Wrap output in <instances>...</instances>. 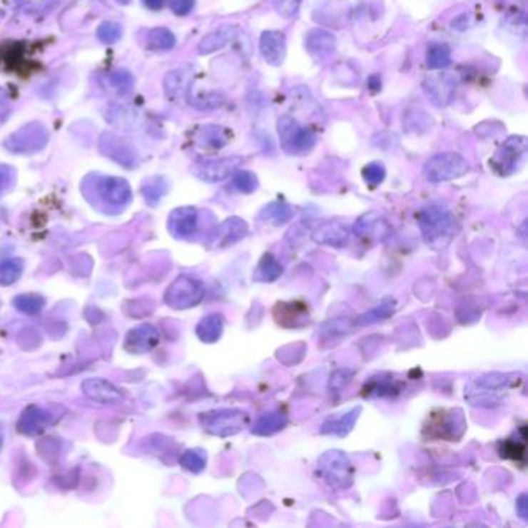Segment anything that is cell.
Masks as SVG:
<instances>
[{"mask_svg": "<svg viewBox=\"0 0 528 528\" xmlns=\"http://www.w3.org/2000/svg\"><path fill=\"white\" fill-rule=\"evenodd\" d=\"M176 36L165 26H157L148 31L144 47L151 51H168L176 47Z\"/></svg>", "mask_w": 528, "mask_h": 528, "instance_id": "cell-30", "label": "cell"}, {"mask_svg": "<svg viewBox=\"0 0 528 528\" xmlns=\"http://www.w3.org/2000/svg\"><path fill=\"white\" fill-rule=\"evenodd\" d=\"M353 377V370L349 369H338L332 373L330 377V383L329 387L333 390V394H338L341 390L350 383V380Z\"/></svg>", "mask_w": 528, "mask_h": 528, "instance_id": "cell-46", "label": "cell"}, {"mask_svg": "<svg viewBox=\"0 0 528 528\" xmlns=\"http://www.w3.org/2000/svg\"><path fill=\"white\" fill-rule=\"evenodd\" d=\"M527 156V138L521 135H513L507 138L497 149L494 157L489 160V165L499 176L507 177L513 174L522 165Z\"/></svg>", "mask_w": 528, "mask_h": 528, "instance_id": "cell-9", "label": "cell"}, {"mask_svg": "<svg viewBox=\"0 0 528 528\" xmlns=\"http://www.w3.org/2000/svg\"><path fill=\"white\" fill-rule=\"evenodd\" d=\"M81 389L88 400L103 405H113L124 398L123 390L104 378H87L83 381Z\"/></svg>", "mask_w": 528, "mask_h": 528, "instance_id": "cell-19", "label": "cell"}, {"mask_svg": "<svg viewBox=\"0 0 528 528\" xmlns=\"http://www.w3.org/2000/svg\"><path fill=\"white\" fill-rule=\"evenodd\" d=\"M524 377L519 373H485L472 380L465 389V398L472 406L493 407L504 402L509 390L521 386Z\"/></svg>", "mask_w": 528, "mask_h": 528, "instance_id": "cell-1", "label": "cell"}, {"mask_svg": "<svg viewBox=\"0 0 528 528\" xmlns=\"http://www.w3.org/2000/svg\"><path fill=\"white\" fill-rule=\"evenodd\" d=\"M0 446H2V435H0Z\"/></svg>", "mask_w": 528, "mask_h": 528, "instance_id": "cell-55", "label": "cell"}, {"mask_svg": "<svg viewBox=\"0 0 528 528\" xmlns=\"http://www.w3.org/2000/svg\"><path fill=\"white\" fill-rule=\"evenodd\" d=\"M275 10L284 19H293L298 16L300 8V0H273Z\"/></svg>", "mask_w": 528, "mask_h": 528, "instance_id": "cell-45", "label": "cell"}, {"mask_svg": "<svg viewBox=\"0 0 528 528\" xmlns=\"http://www.w3.org/2000/svg\"><path fill=\"white\" fill-rule=\"evenodd\" d=\"M178 462L185 469L198 474L206 468V454L200 450H188L181 454Z\"/></svg>", "mask_w": 528, "mask_h": 528, "instance_id": "cell-39", "label": "cell"}, {"mask_svg": "<svg viewBox=\"0 0 528 528\" xmlns=\"http://www.w3.org/2000/svg\"><path fill=\"white\" fill-rule=\"evenodd\" d=\"M188 101L191 106L202 108V111H211V108H217V107L223 106L225 96L217 92H208V93H200L197 96L188 98Z\"/></svg>", "mask_w": 528, "mask_h": 528, "instance_id": "cell-41", "label": "cell"}, {"mask_svg": "<svg viewBox=\"0 0 528 528\" xmlns=\"http://www.w3.org/2000/svg\"><path fill=\"white\" fill-rule=\"evenodd\" d=\"M13 305L16 307V310H19L24 315L34 316L44 310L45 299L36 293H24L13 299Z\"/></svg>", "mask_w": 528, "mask_h": 528, "instance_id": "cell-37", "label": "cell"}, {"mask_svg": "<svg viewBox=\"0 0 528 528\" xmlns=\"http://www.w3.org/2000/svg\"><path fill=\"white\" fill-rule=\"evenodd\" d=\"M54 422H56V418L50 409L39 405H30L21 414L19 422H17V431L24 435H38Z\"/></svg>", "mask_w": 528, "mask_h": 528, "instance_id": "cell-16", "label": "cell"}, {"mask_svg": "<svg viewBox=\"0 0 528 528\" xmlns=\"http://www.w3.org/2000/svg\"><path fill=\"white\" fill-rule=\"evenodd\" d=\"M280 148L290 156H304L316 144V135L305 126H300L293 116L284 115L278 120Z\"/></svg>", "mask_w": 528, "mask_h": 528, "instance_id": "cell-5", "label": "cell"}, {"mask_svg": "<svg viewBox=\"0 0 528 528\" xmlns=\"http://www.w3.org/2000/svg\"><path fill=\"white\" fill-rule=\"evenodd\" d=\"M395 308H397L395 299L385 298L378 305H375L373 308H370L369 312L361 315L358 320L355 321V325H372L380 321H385L395 313Z\"/></svg>", "mask_w": 528, "mask_h": 528, "instance_id": "cell-29", "label": "cell"}, {"mask_svg": "<svg viewBox=\"0 0 528 528\" xmlns=\"http://www.w3.org/2000/svg\"><path fill=\"white\" fill-rule=\"evenodd\" d=\"M6 2L10 4V5H13V6H19V5L25 4V0H6Z\"/></svg>", "mask_w": 528, "mask_h": 528, "instance_id": "cell-53", "label": "cell"}, {"mask_svg": "<svg viewBox=\"0 0 528 528\" xmlns=\"http://www.w3.org/2000/svg\"><path fill=\"white\" fill-rule=\"evenodd\" d=\"M196 70L193 66H181L176 70H171L165 78V92L171 99L188 98V93L193 86Z\"/></svg>", "mask_w": 528, "mask_h": 528, "instance_id": "cell-20", "label": "cell"}, {"mask_svg": "<svg viewBox=\"0 0 528 528\" xmlns=\"http://www.w3.org/2000/svg\"><path fill=\"white\" fill-rule=\"evenodd\" d=\"M235 36H238V26L235 25H223L211 33H208L205 38L198 44L200 54H211L225 49Z\"/></svg>", "mask_w": 528, "mask_h": 528, "instance_id": "cell-25", "label": "cell"}, {"mask_svg": "<svg viewBox=\"0 0 528 528\" xmlns=\"http://www.w3.org/2000/svg\"><path fill=\"white\" fill-rule=\"evenodd\" d=\"M305 49L315 59H325L336 50V38L324 29H313L305 36Z\"/></svg>", "mask_w": 528, "mask_h": 528, "instance_id": "cell-22", "label": "cell"}, {"mask_svg": "<svg viewBox=\"0 0 528 528\" xmlns=\"http://www.w3.org/2000/svg\"><path fill=\"white\" fill-rule=\"evenodd\" d=\"M457 79L451 73H439L431 75L423 81V90L426 96L435 107L450 106L456 95Z\"/></svg>", "mask_w": 528, "mask_h": 528, "instance_id": "cell-12", "label": "cell"}, {"mask_svg": "<svg viewBox=\"0 0 528 528\" xmlns=\"http://www.w3.org/2000/svg\"><path fill=\"white\" fill-rule=\"evenodd\" d=\"M259 50L262 58L273 67H279L284 64L287 56V41L284 31L267 30L260 36Z\"/></svg>", "mask_w": 528, "mask_h": 528, "instance_id": "cell-17", "label": "cell"}, {"mask_svg": "<svg viewBox=\"0 0 528 528\" xmlns=\"http://www.w3.org/2000/svg\"><path fill=\"white\" fill-rule=\"evenodd\" d=\"M49 138L47 127L41 123H30L8 136L4 148L13 153H34L47 146Z\"/></svg>", "mask_w": 528, "mask_h": 528, "instance_id": "cell-8", "label": "cell"}, {"mask_svg": "<svg viewBox=\"0 0 528 528\" xmlns=\"http://www.w3.org/2000/svg\"><path fill=\"white\" fill-rule=\"evenodd\" d=\"M96 191L103 202L113 208H124L132 200L129 181L121 177H101L96 181Z\"/></svg>", "mask_w": 528, "mask_h": 528, "instance_id": "cell-13", "label": "cell"}, {"mask_svg": "<svg viewBox=\"0 0 528 528\" xmlns=\"http://www.w3.org/2000/svg\"><path fill=\"white\" fill-rule=\"evenodd\" d=\"M451 64V50L446 44L435 42L427 47L426 66L431 70H442Z\"/></svg>", "mask_w": 528, "mask_h": 528, "instance_id": "cell-33", "label": "cell"}, {"mask_svg": "<svg viewBox=\"0 0 528 528\" xmlns=\"http://www.w3.org/2000/svg\"><path fill=\"white\" fill-rule=\"evenodd\" d=\"M383 226H386L383 217H381L378 213H369L358 218L353 230L358 235H361V238H370V235L373 234L380 235Z\"/></svg>", "mask_w": 528, "mask_h": 528, "instance_id": "cell-34", "label": "cell"}, {"mask_svg": "<svg viewBox=\"0 0 528 528\" xmlns=\"http://www.w3.org/2000/svg\"><path fill=\"white\" fill-rule=\"evenodd\" d=\"M160 342V332L152 324H140L124 336V350L132 355H141L153 350Z\"/></svg>", "mask_w": 528, "mask_h": 528, "instance_id": "cell-15", "label": "cell"}, {"mask_svg": "<svg viewBox=\"0 0 528 528\" xmlns=\"http://www.w3.org/2000/svg\"><path fill=\"white\" fill-rule=\"evenodd\" d=\"M99 152L116 161L124 168H135L138 165V156L131 141L112 132H104L99 138Z\"/></svg>", "mask_w": 528, "mask_h": 528, "instance_id": "cell-10", "label": "cell"}, {"mask_svg": "<svg viewBox=\"0 0 528 528\" xmlns=\"http://www.w3.org/2000/svg\"><path fill=\"white\" fill-rule=\"evenodd\" d=\"M16 181V171L8 165H0V196H4Z\"/></svg>", "mask_w": 528, "mask_h": 528, "instance_id": "cell-47", "label": "cell"}, {"mask_svg": "<svg viewBox=\"0 0 528 528\" xmlns=\"http://www.w3.org/2000/svg\"><path fill=\"white\" fill-rule=\"evenodd\" d=\"M360 414H361V407H355L344 414L332 415L329 418H325V422L321 426V434L345 437L353 430V426L355 423H357Z\"/></svg>", "mask_w": 528, "mask_h": 528, "instance_id": "cell-26", "label": "cell"}, {"mask_svg": "<svg viewBox=\"0 0 528 528\" xmlns=\"http://www.w3.org/2000/svg\"><path fill=\"white\" fill-rule=\"evenodd\" d=\"M517 513L522 519H527V494H521L517 499Z\"/></svg>", "mask_w": 528, "mask_h": 528, "instance_id": "cell-51", "label": "cell"}, {"mask_svg": "<svg viewBox=\"0 0 528 528\" xmlns=\"http://www.w3.org/2000/svg\"><path fill=\"white\" fill-rule=\"evenodd\" d=\"M250 415L242 409H217L200 414V425L208 434L217 437H230L239 434L248 426Z\"/></svg>", "mask_w": 528, "mask_h": 528, "instance_id": "cell-6", "label": "cell"}, {"mask_svg": "<svg viewBox=\"0 0 528 528\" xmlns=\"http://www.w3.org/2000/svg\"><path fill=\"white\" fill-rule=\"evenodd\" d=\"M96 36L104 44H115L121 39L123 26L116 22H103L98 26Z\"/></svg>", "mask_w": 528, "mask_h": 528, "instance_id": "cell-43", "label": "cell"}, {"mask_svg": "<svg viewBox=\"0 0 528 528\" xmlns=\"http://www.w3.org/2000/svg\"><path fill=\"white\" fill-rule=\"evenodd\" d=\"M25 263L19 258H10L0 262V285L8 287L19 280L24 273Z\"/></svg>", "mask_w": 528, "mask_h": 528, "instance_id": "cell-36", "label": "cell"}, {"mask_svg": "<svg viewBox=\"0 0 528 528\" xmlns=\"http://www.w3.org/2000/svg\"><path fill=\"white\" fill-rule=\"evenodd\" d=\"M108 83H111V86L115 88L116 93L127 95L133 90L135 79L127 70L118 68V70H113L111 75H108Z\"/></svg>", "mask_w": 528, "mask_h": 528, "instance_id": "cell-40", "label": "cell"}, {"mask_svg": "<svg viewBox=\"0 0 528 528\" xmlns=\"http://www.w3.org/2000/svg\"><path fill=\"white\" fill-rule=\"evenodd\" d=\"M469 161L457 152L435 153L425 163L423 176L430 183H443L467 176Z\"/></svg>", "mask_w": 528, "mask_h": 528, "instance_id": "cell-4", "label": "cell"}, {"mask_svg": "<svg viewBox=\"0 0 528 528\" xmlns=\"http://www.w3.org/2000/svg\"><path fill=\"white\" fill-rule=\"evenodd\" d=\"M166 191L168 185L161 177L148 178L141 186V193L146 198V202L149 205H157L160 202V198L166 194Z\"/></svg>", "mask_w": 528, "mask_h": 528, "instance_id": "cell-38", "label": "cell"}, {"mask_svg": "<svg viewBox=\"0 0 528 528\" xmlns=\"http://www.w3.org/2000/svg\"><path fill=\"white\" fill-rule=\"evenodd\" d=\"M402 381L397 380L390 373H380L377 377H372L366 386L362 387V395L364 397H392L402 392Z\"/></svg>", "mask_w": 528, "mask_h": 528, "instance_id": "cell-24", "label": "cell"}, {"mask_svg": "<svg viewBox=\"0 0 528 528\" xmlns=\"http://www.w3.org/2000/svg\"><path fill=\"white\" fill-rule=\"evenodd\" d=\"M165 2H166V0H143L144 6L149 8V10H153V11L161 10V8L165 6Z\"/></svg>", "mask_w": 528, "mask_h": 528, "instance_id": "cell-52", "label": "cell"}, {"mask_svg": "<svg viewBox=\"0 0 528 528\" xmlns=\"http://www.w3.org/2000/svg\"><path fill=\"white\" fill-rule=\"evenodd\" d=\"M248 234V225L239 217H230L222 222L217 228L211 233L208 239L209 248H225L230 245L238 243Z\"/></svg>", "mask_w": 528, "mask_h": 528, "instance_id": "cell-14", "label": "cell"}, {"mask_svg": "<svg viewBox=\"0 0 528 528\" xmlns=\"http://www.w3.org/2000/svg\"><path fill=\"white\" fill-rule=\"evenodd\" d=\"M169 8L171 11L177 16H186L196 5V0H169Z\"/></svg>", "mask_w": 528, "mask_h": 528, "instance_id": "cell-50", "label": "cell"}, {"mask_svg": "<svg viewBox=\"0 0 528 528\" xmlns=\"http://www.w3.org/2000/svg\"><path fill=\"white\" fill-rule=\"evenodd\" d=\"M418 226H420L426 245L434 250L448 247L457 230L456 217L448 209L439 205H431L422 209L418 214Z\"/></svg>", "mask_w": 528, "mask_h": 528, "instance_id": "cell-2", "label": "cell"}, {"mask_svg": "<svg viewBox=\"0 0 528 528\" xmlns=\"http://www.w3.org/2000/svg\"><path fill=\"white\" fill-rule=\"evenodd\" d=\"M293 215H295L293 208L284 202H273L260 211V218H263V220H270L275 225H284Z\"/></svg>", "mask_w": 528, "mask_h": 528, "instance_id": "cell-35", "label": "cell"}, {"mask_svg": "<svg viewBox=\"0 0 528 528\" xmlns=\"http://www.w3.org/2000/svg\"><path fill=\"white\" fill-rule=\"evenodd\" d=\"M287 426V417L280 412H268L260 415L253 426V434L273 435Z\"/></svg>", "mask_w": 528, "mask_h": 528, "instance_id": "cell-31", "label": "cell"}, {"mask_svg": "<svg viewBox=\"0 0 528 528\" xmlns=\"http://www.w3.org/2000/svg\"><path fill=\"white\" fill-rule=\"evenodd\" d=\"M502 456L505 457H512V459H517V457H524L525 456V439L521 440V443H519L516 440V445L513 440H507L504 443V450H502Z\"/></svg>", "mask_w": 528, "mask_h": 528, "instance_id": "cell-48", "label": "cell"}, {"mask_svg": "<svg viewBox=\"0 0 528 528\" xmlns=\"http://www.w3.org/2000/svg\"><path fill=\"white\" fill-rule=\"evenodd\" d=\"M223 327H225L223 316L220 313H211L200 320V323L196 327V335L202 342L214 344L222 338Z\"/></svg>", "mask_w": 528, "mask_h": 528, "instance_id": "cell-27", "label": "cell"}, {"mask_svg": "<svg viewBox=\"0 0 528 528\" xmlns=\"http://www.w3.org/2000/svg\"><path fill=\"white\" fill-rule=\"evenodd\" d=\"M197 138H198V143L202 144L203 148L217 151V149H222L223 146L228 144V141L231 140V132L228 129H225V127H222V126L208 124V126H205V127H202V129H200Z\"/></svg>", "mask_w": 528, "mask_h": 528, "instance_id": "cell-28", "label": "cell"}, {"mask_svg": "<svg viewBox=\"0 0 528 528\" xmlns=\"http://www.w3.org/2000/svg\"><path fill=\"white\" fill-rule=\"evenodd\" d=\"M233 183L235 189L240 191L243 194H251L258 189L259 181L256 174H253L250 171H235L233 174Z\"/></svg>", "mask_w": 528, "mask_h": 528, "instance_id": "cell-42", "label": "cell"}, {"mask_svg": "<svg viewBox=\"0 0 528 528\" xmlns=\"http://www.w3.org/2000/svg\"><path fill=\"white\" fill-rule=\"evenodd\" d=\"M171 234L177 239H189L198 228V211L194 206H181L171 213L168 220Z\"/></svg>", "mask_w": 528, "mask_h": 528, "instance_id": "cell-18", "label": "cell"}, {"mask_svg": "<svg viewBox=\"0 0 528 528\" xmlns=\"http://www.w3.org/2000/svg\"><path fill=\"white\" fill-rule=\"evenodd\" d=\"M116 2L121 4V5H127V4H131V0H116Z\"/></svg>", "mask_w": 528, "mask_h": 528, "instance_id": "cell-54", "label": "cell"}, {"mask_svg": "<svg viewBox=\"0 0 528 528\" xmlns=\"http://www.w3.org/2000/svg\"><path fill=\"white\" fill-rule=\"evenodd\" d=\"M205 293L206 288L202 280L181 275L166 288L165 303L176 310H186L202 303Z\"/></svg>", "mask_w": 528, "mask_h": 528, "instance_id": "cell-7", "label": "cell"}, {"mask_svg": "<svg viewBox=\"0 0 528 528\" xmlns=\"http://www.w3.org/2000/svg\"><path fill=\"white\" fill-rule=\"evenodd\" d=\"M282 265L273 254H263V258L259 260L258 268L254 271V279L258 282H275L282 275Z\"/></svg>", "mask_w": 528, "mask_h": 528, "instance_id": "cell-32", "label": "cell"}, {"mask_svg": "<svg viewBox=\"0 0 528 528\" xmlns=\"http://www.w3.org/2000/svg\"><path fill=\"white\" fill-rule=\"evenodd\" d=\"M362 178L366 180L367 185L375 188L383 183V180L386 178V168L378 161L369 163V165L364 166L362 169Z\"/></svg>", "mask_w": 528, "mask_h": 528, "instance_id": "cell-44", "label": "cell"}, {"mask_svg": "<svg viewBox=\"0 0 528 528\" xmlns=\"http://www.w3.org/2000/svg\"><path fill=\"white\" fill-rule=\"evenodd\" d=\"M318 471L325 484L333 489L344 491L353 485L355 468L342 451L332 450L324 452L318 460Z\"/></svg>", "mask_w": 528, "mask_h": 528, "instance_id": "cell-3", "label": "cell"}, {"mask_svg": "<svg viewBox=\"0 0 528 528\" xmlns=\"http://www.w3.org/2000/svg\"><path fill=\"white\" fill-rule=\"evenodd\" d=\"M242 163L240 157H226L220 160L198 161L191 168L194 177L206 181V183H218L231 177Z\"/></svg>", "mask_w": 528, "mask_h": 528, "instance_id": "cell-11", "label": "cell"}, {"mask_svg": "<svg viewBox=\"0 0 528 528\" xmlns=\"http://www.w3.org/2000/svg\"><path fill=\"white\" fill-rule=\"evenodd\" d=\"M463 430H465V422H463L462 412L459 417L454 415V411H451L450 415H446L445 411H442L439 418H432V423L430 425V432L439 439H448V440H456L462 435Z\"/></svg>", "mask_w": 528, "mask_h": 528, "instance_id": "cell-23", "label": "cell"}, {"mask_svg": "<svg viewBox=\"0 0 528 528\" xmlns=\"http://www.w3.org/2000/svg\"><path fill=\"white\" fill-rule=\"evenodd\" d=\"M350 332V325L345 323V320H333V321H329L325 323V325L323 327V333L325 335H344Z\"/></svg>", "mask_w": 528, "mask_h": 528, "instance_id": "cell-49", "label": "cell"}, {"mask_svg": "<svg viewBox=\"0 0 528 528\" xmlns=\"http://www.w3.org/2000/svg\"><path fill=\"white\" fill-rule=\"evenodd\" d=\"M350 228L347 223L341 220H329L318 226L312 239L320 245H330V247L341 248L349 242Z\"/></svg>", "mask_w": 528, "mask_h": 528, "instance_id": "cell-21", "label": "cell"}]
</instances>
